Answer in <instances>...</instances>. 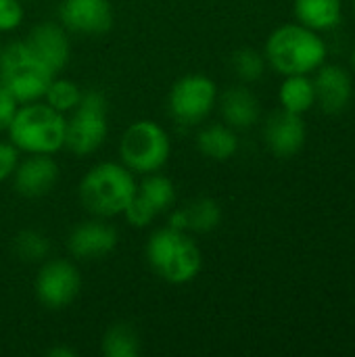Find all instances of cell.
<instances>
[{"label": "cell", "instance_id": "10", "mask_svg": "<svg viewBox=\"0 0 355 357\" xmlns=\"http://www.w3.org/2000/svg\"><path fill=\"white\" fill-rule=\"evenodd\" d=\"M119 245L117 228L105 218H90L71 228L67 234V251L77 261H94L111 255Z\"/></svg>", "mask_w": 355, "mask_h": 357}, {"label": "cell", "instance_id": "33", "mask_svg": "<svg viewBox=\"0 0 355 357\" xmlns=\"http://www.w3.org/2000/svg\"><path fill=\"white\" fill-rule=\"evenodd\" d=\"M23 2H27V0H23Z\"/></svg>", "mask_w": 355, "mask_h": 357}, {"label": "cell", "instance_id": "7", "mask_svg": "<svg viewBox=\"0 0 355 357\" xmlns=\"http://www.w3.org/2000/svg\"><path fill=\"white\" fill-rule=\"evenodd\" d=\"M109 138V100L98 88H88L67 117L65 151L73 157H90Z\"/></svg>", "mask_w": 355, "mask_h": 357}, {"label": "cell", "instance_id": "21", "mask_svg": "<svg viewBox=\"0 0 355 357\" xmlns=\"http://www.w3.org/2000/svg\"><path fill=\"white\" fill-rule=\"evenodd\" d=\"M142 341L130 322H113L100 339V351L105 357H136L140 356Z\"/></svg>", "mask_w": 355, "mask_h": 357}, {"label": "cell", "instance_id": "27", "mask_svg": "<svg viewBox=\"0 0 355 357\" xmlns=\"http://www.w3.org/2000/svg\"><path fill=\"white\" fill-rule=\"evenodd\" d=\"M19 159H21L19 149L8 138L0 140V184L13 178V172H15Z\"/></svg>", "mask_w": 355, "mask_h": 357}, {"label": "cell", "instance_id": "8", "mask_svg": "<svg viewBox=\"0 0 355 357\" xmlns=\"http://www.w3.org/2000/svg\"><path fill=\"white\" fill-rule=\"evenodd\" d=\"M218 84L205 73H186L174 82L167 94V113L180 126L203 123L218 107Z\"/></svg>", "mask_w": 355, "mask_h": 357}, {"label": "cell", "instance_id": "30", "mask_svg": "<svg viewBox=\"0 0 355 357\" xmlns=\"http://www.w3.org/2000/svg\"><path fill=\"white\" fill-rule=\"evenodd\" d=\"M352 63H354V67H355V48H354V52H352Z\"/></svg>", "mask_w": 355, "mask_h": 357}, {"label": "cell", "instance_id": "28", "mask_svg": "<svg viewBox=\"0 0 355 357\" xmlns=\"http://www.w3.org/2000/svg\"><path fill=\"white\" fill-rule=\"evenodd\" d=\"M17 109H19V100L10 94V90L4 84H0V134L8 130Z\"/></svg>", "mask_w": 355, "mask_h": 357}, {"label": "cell", "instance_id": "13", "mask_svg": "<svg viewBox=\"0 0 355 357\" xmlns=\"http://www.w3.org/2000/svg\"><path fill=\"white\" fill-rule=\"evenodd\" d=\"M23 40L54 73H61L71 61V33L59 21L31 25Z\"/></svg>", "mask_w": 355, "mask_h": 357}, {"label": "cell", "instance_id": "25", "mask_svg": "<svg viewBox=\"0 0 355 357\" xmlns=\"http://www.w3.org/2000/svg\"><path fill=\"white\" fill-rule=\"evenodd\" d=\"M232 71L234 75L243 82V84H253L257 79L264 77L266 71V56L255 50V48H239L232 59H230Z\"/></svg>", "mask_w": 355, "mask_h": 357}, {"label": "cell", "instance_id": "24", "mask_svg": "<svg viewBox=\"0 0 355 357\" xmlns=\"http://www.w3.org/2000/svg\"><path fill=\"white\" fill-rule=\"evenodd\" d=\"M82 94H84V88L77 82H73L69 77L54 75V79L46 88V94L42 100L48 102L54 111L69 115L77 107V102L82 100Z\"/></svg>", "mask_w": 355, "mask_h": 357}, {"label": "cell", "instance_id": "9", "mask_svg": "<svg viewBox=\"0 0 355 357\" xmlns=\"http://www.w3.org/2000/svg\"><path fill=\"white\" fill-rule=\"evenodd\" d=\"M82 291V272L73 259L48 257L33 278V293L40 305L50 312L69 307Z\"/></svg>", "mask_w": 355, "mask_h": 357}, {"label": "cell", "instance_id": "6", "mask_svg": "<svg viewBox=\"0 0 355 357\" xmlns=\"http://www.w3.org/2000/svg\"><path fill=\"white\" fill-rule=\"evenodd\" d=\"M117 153L119 161L132 174H155L161 172L172 157V138L161 123L153 119H138L123 130Z\"/></svg>", "mask_w": 355, "mask_h": 357}, {"label": "cell", "instance_id": "20", "mask_svg": "<svg viewBox=\"0 0 355 357\" xmlns=\"http://www.w3.org/2000/svg\"><path fill=\"white\" fill-rule=\"evenodd\" d=\"M295 17L314 31L333 29L341 21V0H295Z\"/></svg>", "mask_w": 355, "mask_h": 357}, {"label": "cell", "instance_id": "15", "mask_svg": "<svg viewBox=\"0 0 355 357\" xmlns=\"http://www.w3.org/2000/svg\"><path fill=\"white\" fill-rule=\"evenodd\" d=\"M222 224V207L211 197H197L182 207H172L167 211V226L190 232L209 234Z\"/></svg>", "mask_w": 355, "mask_h": 357}, {"label": "cell", "instance_id": "17", "mask_svg": "<svg viewBox=\"0 0 355 357\" xmlns=\"http://www.w3.org/2000/svg\"><path fill=\"white\" fill-rule=\"evenodd\" d=\"M224 123L239 130H249L259 119V100L247 86H230L218 96Z\"/></svg>", "mask_w": 355, "mask_h": 357}, {"label": "cell", "instance_id": "5", "mask_svg": "<svg viewBox=\"0 0 355 357\" xmlns=\"http://www.w3.org/2000/svg\"><path fill=\"white\" fill-rule=\"evenodd\" d=\"M54 75L59 73H54L23 38L4 44L0 54V84L10 90L19 105L42 100Z\"/></svg>", "mask_w": 355, "mask_h": 357}, {"label": "cell", "instance_id": "26", "mask_svg": "<svg viewBox=\"0 0 355 357\" xmlns=\"http://www.w3.org/2000/svg\"><path fill=\"white\" fill-rule=\"evenodd\" d=\"M25 19L23 0H0V33H13Z\"/></svg>", "mask_w": 355, "mask_h": 357}, {"label": "cell", "instance_id": "31", "mask_svg": "<svg viewBox=\"0 0 355 357\" xmlns=\"http://www.w3.org/2000/svg\"><path fill=\"white\" fill-rule=\"evenodd\" d=\"M2 36V33H0ZM2 48H4V44H2V40H0V54H2Z\"/></svg>", "mask_w": 355, "mask_h": 357}, {"label": "cell", "instance_id": "11", "mask_svg": "<svg viewBox=\"0 0 355 357\" xmlns=\"http://www.w3.org/2000/svg\"><path fill=\"white\" fill-rule=\"evenodd\" d=\"M59 23L75 36H105L115 23L111 0H61Z\"/></svg>", "mask_w": 355, "mask_h": 357}, {"label": "cell", "instance_id": "4", "mask_svg": "<svg viewBox=\"0 0 355 357\" xmlns=\"http://www.w3.org/2000/svg\"><path fill=\"white\" fill-rule=\"evenodd\" d=\"M264 56L282 75H308L324 63L326 44L318 31L301 23H287L268 36Z\"/></svg>", "mask_w": 355, "mask_h": 357}, {"label": "cell", "instance_id": "12", "mask_svg": "<svg viewBox=\"0 0 355 357\" xmlns=\"http://www.w3.org/2000/svg\"><path fill=\"white\" fill-rule=\"evenodd\" d=\"M61 167L54 155H25L13 172V188L23 199H42L59 182Z\"/></svg>", "mask_w": 355, "mask_h": 357}, {"label": "cell", "instance_id": "2", "mask_svg": "<svg viewBox=\"0 0 355 357\" xmlns=\"http://www.w3.org/2000/svg\"><path fill=\"white\" fill-rule=\"evenodd\" d=\"M136 186V174H132L121 161H98L82 176L77 199L90 215L113 220L123 213Z\"/></svg>", "mask_w": 355, "mask_h": 357}, {"label": "cell", "instance_id": "19", "mask_svg": "<svg viewBox=\"0 0 355 357\" xmlns=\"http://www.w3.org/2000/svg\"><path fill=\"white\" fill-rule=\"evenodd\" d=\"M136 197L144 205H149L159 218L161 213H167L176 205V184L169 176L161 172L146 174L136 186Z\"/></svg>", "mask_w": 355, "mask_h": 357}, {"label": "cell", "instance_id": "3", "mask_svg": "<svg viewBox=\"0 0 355 357\" xmlns=\"http://www.w3.org/2000/svg\"><path fill=\"white\" fill-rule=\"evenodd\" d=\"M65 128L67 115L44 100H33L19 105L4 134L21 155H56L65 151Z\"/></svg>", "mask_w": 355, "mask_h": 357}, {"label": "cell", "instance_id": "29", "mask_svg": "<svg viewBox=\"0 0 355 357\" xmlns=\"http://www.w3.org/2000/svg\"><path fill=\"white\" fill-rule=\"evenodd\" d=\"M46 356L50 357H75V349H71V347H67V345H54V347H50L48 351H46Z\"/></svg>", "mask_w": 355, "mask_h": 357}, {"label": "cell", "instance_id": "16", "mask_svg": "<svg viewBox=\"0 0 355 357\" xmlns=\"http://www.w3.org/2000/svg\"><path fill=\"white\" fill-rule=\"evenodd\" d=\"M352 77L339 65H320L314 77V94L320 109L328 115L341 113L352 100Z\"/></svg>", "mask_w": 355, "mask_h": 357}, {"label": "cell", "instance_id": "14", "mask_svg": "<svg viewBox=\"0 0 355 357\" xmlns=\"http://www.w3.org/2000/svg\"><path fill=\"white\" fill-rule=\"evenodd\" d=\"M264 140L276 157H293L305 144V123L301 115L291 111H276L266 119Z\"/></svg>", "mask_w": 355, "mask_h": 357}, {"label": "cell", "instance_id": "1", "mask_svg": "<svg viewBox=\"0 0 355 357\" xmlns=\"http://www.w3.org/2000/svg\"><path fill=\"white\" fill-rule=\"evenodd\" d=\"M144 257L151 272L174 287L190 284L203 272V249L190 232H182L169 226L157 228L149 234L144 245Z\"/></svg>", "mask_w": 355, "mask_h": 357}, {"label": "cell", "instance_id": "18", "mask_svg": "<svg viewBox=\"0 0 355 357\" xmlns=\"http://www.w3.org/2000/svg\"><path fill=\"white\" fill-rule=\"evenodd\" d=\"M195 144H197V151L211 159V161H228L232 159L236 153H239V136H236V130L230 128L228 123H207L203 126L197 136H195Z\"/></svg>", "mask_w": 355, "mask_h": 357}, {"label": "cell", "instance_id": "22", "mask_svg": "<svg viewBox=\"0 0 355 357\" xmlns=\"http://www.w3.org/2000/svg\"><path fill=\"white\" fill-rule=\"evenodd\" d=\"M278 98L285 111L303 115L316 102L314 82L308 75H285V82L278 90Z\"/></svg>", "mask_w": 355, "mask_h": 357}, {"label": "cell", "instance_id": "32", "mask_svg": "<svg viewBox=\"0 0 355 357\" xmlns=\"http://www.w3.org/2000/svg\"><path fill=\"white\" fill-rule=\"evenodd\" d=\"M354 8H355V0H354Z\"/></svg>", "mask_w": 355, "mask_h": 357}, {"label": "cell", "instance_id": "23", "mask_svg": "<svg viewBox=\"0 0 355 357\" xmlns=\"http://www.w3.org/2000/svg\"><path fill=\"white\" fill-rule=\"evenodd\" d=\"M13 253L25 264H42L52 253V241L36 228H25L13 238Z\"/></svg>", "mask_w": 355, "mask_h": 357}]
</instances>
